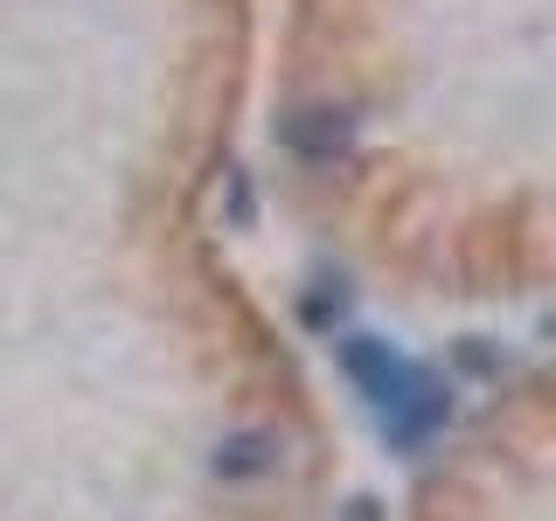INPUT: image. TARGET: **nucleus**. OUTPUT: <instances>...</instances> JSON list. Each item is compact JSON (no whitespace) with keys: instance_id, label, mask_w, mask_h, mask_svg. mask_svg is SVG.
<instances>
[{"instance_id":"1","label":"nucleus","mask_w":556,"mask_h":521,"mask_svg":"<svg viewBox=\"0 0 556 521\" xmlns=\"http://www.w3.org/2000/svg\"><path fill=\"white\" fill-rule=\"evenodd\" d=\"M334 369L348 376V390H355L369 410H382V417L404 404L410 382H417V361H404L390 341H376V334H341L334 341Z\"/></svg>"},{"instance_id":"2","label":"nucleus","mask_w":556,"mask_h":521,"mask_svg":"<svg viewBox=\"0 0 556 521\" xmlns=\"http://www.w3.org/2000/svg\"><path fill=\"white\" fill-rule=\"evenodd\" d=\"M355 139H362L355 104H292V112L278 118V147H286L292 161H306V167L348 161V153H355Z\"/></svg>"},{"instance_id":"3","label":"nucleus","mask_w":556,"mask_h":521,"mask_svg":"<svg viewBox=\"0 0 556 521\" xmlns=\"http://www.w3.org/2000/svg\"><path fill=\"white\" fill-rule=\"evenodd\" d=\"M445 417H452V390H445V376L417 369L410 396H404V404H396L390 417H382V431H390V445H396V452H425V445L445 431Z\"/></svg>"},{"instance_id":"4","label":"nucleus","mask_w":556,"mask_h":521,"mask_svg":"<svg viewBox=\"0 0 556 521\" xmlns=\"http://www.w3.org/2000/svg\"><path fill=\"white\" fill-rule=\"evenodd\" d=\"M278 459H286V439L265 431V424H243V431H223V439H216V452H208V473L243 486V480L278 473Z\"/></svg>"},{"instance_id":"5","label":"nucleus","mask_w":556,"mask_h":521,"mask_svg":"<svg viewBox=\"0 0 556 521\" xmlns=\"http://www.w3.org/2000/svg\"><path fill=\"white\" fill-rule=\"evenodd\" d=\"M459 369H473V376H494V369H501V355H494V347H486V341L473 334V341H459Z\"/></svg>"},{"instance_id":"6","label":"nucleus","mask_w":556,"mask_h":521,"mask_svg":"<svg viewBox=\"0 0 556 521\" xmlns=\"http://www.w3.org/2000/svg\"><path fill=\"white\" fill-rule=\"evenodd\" d=\"M341 521H390V514H382V500H376V494H348Z\"/></svg>"}]
</instances>
